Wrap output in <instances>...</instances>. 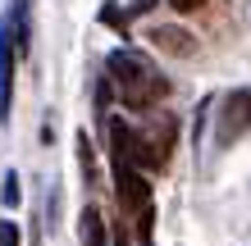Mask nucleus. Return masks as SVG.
Segmentation results:
<instances>
[{"label":"nucleus","instance_id":"obj_11","mask_svg":"<svg viewBox=\"0 0 251 246\" xmlns=\"http://www.w3.org/2000/svg\"><path fill=\"white\" fill-rule=\"evenodd\" d=\"M100 19H105L110 27H119V32L128 37V14H119V9H100Z\"/></svg>","mask_w":251,"mask_h":246},{"label":"nucleus","instance_id":"obj_8","mask_svg":"<svg viewBox=\"0 0 251 246\" xmlns=\"http://www.w3.org/2000/svg\"><path fill=\"white\" fill-rule=\"evenodd\" d=\"M210 105H215V96H205L201 105H197V123H192V146L201 151V128H205V114H210Z\"/></svg>","mask_w":251,"mask_h":246},{"label":"nucleus","instance_id":"obj_9","mask_svg":"<svg viewBox=\"0 0 251 246\" xmlns=\"http://www.w3.org/2000/svg\"><path fill=\"white\" fill-rule=\"evenodd\" d=\"M110 96H114L110 78H96V114H100V119H105V110H110Z\"/></svg>","mask_w":251,"mask_h":246},{"label":"nucleus","instance_id":"obj_7","mask_svg":"<svg viewBox=\"0 0 251 246\" xmlns=\"http://www.w3.org/2000/svg\"><path fill=\"white\" fill-rule=\"evenodd\" d=\"M0 201H5V205H19L23 201V182H19V173H5V182H0Z\"/></svg>","mask_w":251,"mask_h":246},{"label":"nucleus","instance_id":"obj_6","mask_svg":"<svg viewBox=\"0 0 251 246\" xmlns=\"http://www.w3.org/2000/svg\"><path fill=\"white\" fill-rule=\"evenodd\" d=\"M82 246H110V237H105V219H100V210L92 205V201H87L82 205Z\"/></svg>","mask_w":251,"mask_h":246},{"label":"nucleus","instance_id":"obj_2","mask_svg":"<svg viewBox=\"0 0 251 246\" xmlns=\"http://www.w3.org/2000/svg\"><path fill=\"white\" fill-rule=\"evenodd\" d=\"M219 105H224V114H219L215 141H219V146H233V141H242V137L251 133V87H238V91H228Z\"/></svg>","mask_w":251,"mask_h":246},{"label":"nucleus","instance_id":"obj_3","mask_svg":"<svg viewBox=\"0 0 251 246\" xmlns=\"http://www.w3.org/2000/svg\"><path fill=\"white\" fill-rule=\"evenodd\" d=\"M114 196H119L124 214H137L151 205V182H146V173L128 169V164H114Z\"/></svg>","mask_w":251,"mask_h":246},{"label":"nucleus","instance_id":"obj_5","mask_svg":"<svg viewBox=\"0 0 251 246\" xmlns=\"http://www.w3.org/2000/svg\"><path fill=\"white\" fill-rule=\"evenodd\" d=\"M151 46L165 50V55H178V60H187V55L197 50V37L183 32V27H151Z\"/></svg>","mask_w":251,"mask_h":246},{"label":"nucleus","instance_id":"obj_1","mask_svg":"<svg viewBox=\"0 0 251 246\" xmlns=\"http://www.w3.org/2000/svg\"><path fill=\"white\" fill-rule=\"evenodd\" d=\"M105 78H110V87H119V100L128 110H151L155 100L169 91V82L151 68V60L137 55V50H128V46L105 55Z\"/></svg>","mask_w":251,"mask_h":246},{"label":"nucleus","instance_id":"obj_12","mask_svg":"<svg viewBox=\"0 0 251 246\" xmlns=\"http://www.w3.org/2000/svg\"><path fill=\"white\" fill-rule=\"evenodd\" d=\"M151 5H155V0H137V5H128V19H132V14H146Z\"/></svg>","mask_w":251,"mask_h":246},{"label":"nucleus","instance_id":"obj_10","mask_svg":"<svg viewBox=\"0 0 251 246\" xmlns=\"http://www.w3.org/2000/svg\"><path fill=\"white\" fill-rule=\"evenodd\" d=\"M19 242H23L19 224H14V219H0V246H19Z\"/></svg>","mask_w":251,"mask_h":246},{"label":"nucleus","instance_id":"obj_13","mask_svg":"<svg viewBox=\"0 0 251 246\" xmlns=\"http://www.w3.org/2000/svg\"><path fill=\"white\" fill-rule=\"evenodd\" d=\"M110 246H128V242H124V233H119V237H114V242H110Z\"/></svg>","mask_w":251,"mask_h":246},{"label":"nucleus","instance_id":"obj_4","mask_svg":"<svg viewBox=\"0 0 251 246\" xmlns=\"http://www.w3.org/2000/svg\"><path fill=\"white\" fill-rule=\"evenodd\" d=\"M14 64H19V46H14V27L5 14L0 19V123L9 119V100H14Z\"/></svg>","mask_w":251,"mask_h":246}]
</instances>
